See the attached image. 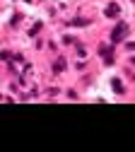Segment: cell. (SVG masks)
Listing matches in <instances>:
<instances>
[{
    "label": "cell",
    "mask_w": 135,
    "mask_h": 152,
    "mask_svg": "<svg viewBox=\"0 0 135 152\" xmlns=\"http://www.w3.org/2000/svg\"><path fill=\"white\" fill-rule=\"evenodd\" d=\"M126 34H128V27H126V24H118V27L113 29L111 36H113V41H123V39H126Z\"/></svg>",
    "instance_id": "cell-1"
},
{
    "label": "cell",
    "mask_w": 135,
    "mask_h": 152,
    "mask_svg": "<svg viewBox=\"0 0 135 152\" xmlns=\"http://www.w3.org/2000/svg\"><path fill=\"white\" fill-rule=\"evenodd\" d=\"M118 12H121V7L116 5V3H111V5L106 7V15H109V17H116V15H118Z\"/></svg>",
    "instance_id": "cell-2"
},
{
    "label": "cell",
    "mask_w": 135,
    "mask_h": 152,
    "mask_svg": "<svg viewBox=\"0 0 135 152\" xmlns=\"http://www.w3.org/2000/svg\"><path fill=\"white\" fill-rule=\"evenodd\" d=\"M99 51H101V56H104V58H106V61L111 63V48H109V46H101Z\"/></svg>",
    "instance_id": "cell-3"
},
{
    "label": "cell",
    "mask_w": 135,
    "mask_h": 152,
    "mask_svg": "<svg viewBox=\"0 0 135 152\" xmlns=\"http://www.w3.org/2000/svg\"><path fill=\"white\" fill-rule=\"evenodd\" d=\"M111 85H113V92H118V94H121V92H123V85H121V82H118V80H113V82H111Z\"/></svg>",
    "instance_id": "cell-4"
},
{
    "label": "cell",
    "mask_w": 135,
    "mask_h": 152,
    "mask_svg": "<svg viewBox=\"0 0 135 152\" xmlns=\"http://www.w3.org/2000/svg\"><path fill=\"white\" fill-rule=\"evenodd\" d=\"M65 68V61L61 58V61H55V65H53V70H63Z\"/></svg>",
    "instance_id": "cell-5"
}]
</instances>
